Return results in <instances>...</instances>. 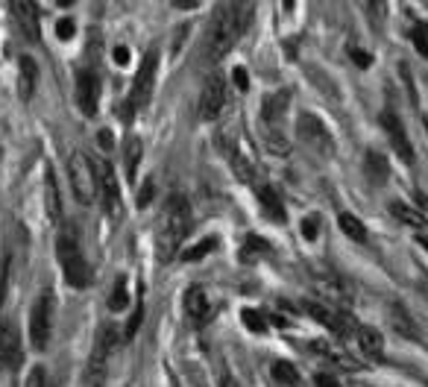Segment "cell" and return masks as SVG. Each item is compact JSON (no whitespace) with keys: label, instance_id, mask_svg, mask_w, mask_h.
I'll list each match as a JSON object with an SVG mask.
<instances>
[{"label":"cell","instance_id":"obj_25","mask_svg":"<svg viewBox=\"0 0 428 387\" xmlns=\"http://www.w3.org/2000/svg\"><path fill=\"white\" fill-rule=\"evenodd\" d=\"M337 223H340V229H343V235H347L349 241H361L364 244L367 241V229H364V223L358 221L355 214H349V211H343L340 217H337Z\"/></svg>","mask_w":428,"mask_h":387},{"label":"cell","instance_id":"obj_18","mask_svg":"<svg viewBox=\"0 0 428 387\" xmlns=\"http://www.w3.org/2000/svg\"><path fill=\"white\" fill-rule=\"evenodd\" d=\"M255 197H258L261 209H265V217H270L273 223H285V221H288L285 203H282V197L276 194L273 185H258V188H255Z\"/></svg>","mask_w":428,"mask_h":387},{"label":"cell","instance_id":"obj_43","mask_svg":"<svg viewBox=\"0 0 428 387\" xmlns=\"http://www.w3.org/2000/svg\"><path fill=\"white\" fill-rule=\"evenodd\" d=\"M200 4H203V0H173V6H176V9H185V12H188V9H196Z\"/></svg>","mask_w":428,"mask_h":387},{"label":"cell","instance_id":"obj_17","mask_svg":"<svg viewBox=\"0 0 428 387\" xmlns=\"http://www.w3.org/2000/svg\"><path fill=\"white\" fill-rule=\"evenodd\" d=\"M185 314L194 320L196 326H203L211 320L214 314V306H211V299L206 294V288H200V284H194V288L185 291Z\"/></svg>","mask_w":428,"mask_h":387},{"label":"cell","instance_id":"obj_36","mask_svg":"<svg viewBox=\"0 0 428 387\" xmlns=\"http://www.w3.org/2000/svg\"><path fill=\"white\" fill-rule=\"evenodd\" d=\"M24 387H47V379H44V367H32L29 376L24 381Z\"/></svg>","mask_w":428,"mask_h":387},{"label":"cell","instance_id":"obj_42","mask_svg":"<svg viewBox=\"0 0 428 387\" xmlns=\"http://www.w3.org/2000/svg\"><path fill=\"white\" fill-rule=\"evenodd\" d=\"M112 56H114V62H118V65H126V62H129V50H126L123 44H118V47H114V53H112Z\"/></svg>","mask_w":428,"mask_h":387},{"label":"cell","instance_id":"obj_44","mask_svg":"<svg viewBox=\"0 0 428 387\" xmlns=\"http://www.w3.org/2000/svg\"><path fill=\"white\" fill-rule=\"evenodd\" d=\"M97 138H100V147H103V150H109V147H112V132H109V129H103Z\"/></svg>","mask_w":428,"mask_h":387},{"label":"cell","instance_id":"obj_40","mask_svg":"<svg viewBox=\"0 0 428 387\" xmlns=\"http://www.w3.org/2000/svg\"><path fill=\"white\" fill-rule=\"evenodd\" d=\"M232 79H235V86H238L241 91L250 88V77H246V71H243V68H235V71H232Z\"/></svg>","mask_w":428,"mask_h":387},{"label":"cell","instance_id":"obj_34","mask_svg":"<svg viewBox=\"0 0 428 387\" xmlns=\"http://www.w3.org/2000/svg\"><path fill=\"white\" fill-rule=\"evenodd\" d=\"M317 232H320V217H305L302 221V238L317 241Z\"/></svg>","mask_w":428,"mask_h":387},{"label":"cell","instance_id":"obj_4","mask_svg":"<svg viewBox=\"0 0 428 387\" xmlns=\"http://www.w3.org/2000/svg\"><path fill=\"white\" fill-rule=\"evenodd\" d=\"M288 106H290V91H273L265 97L261 103V124H265V141H267V150L276 156H285L290 144H288V136H285V114H288Z\"/></svg>","mask_w":428,"mask_h":387},{"label":"cell","instance_id":"obj_20","mask_svg":"<svg viewBox=\"0 0 428 387\" xmlns=\"http://www.w3.org/2000/svg\"><path fill=\"white\" fill-rule=\"evenodd\" d=\"M355 343L361 349V355L367 358H382V349H384V338L382 332L373 329V326H358L355 329Z\"/></svg>","mask_w":428,"mask_h":387},{"label":"cell","instance_id":"obj_13","mask_svg":"<svg viewBox=\"0 0 428 387\" xmlns=\"http://www.w3.org/2000/svg\"><path fill=\"white\" fill-rule=\"evenodd\" d=\"M9 12L15 18V27L18 32L29 41V44H39L41 41V12L36 0H9Z\"/></svg>","mask_w":428,"mask_h":387},{"label":"cell","instance_id":"obj_41","mask_svg":"<svg viewBox=\"0 0 428 387\" xmlns=\"http://www.w3.org/2000/svg\"><path fill=\"white\" fill-rule=\"evenodd\" d=\"M314 384H317V387H343L335 376H328V373H320V376L314 379Z\"/></svg>","mask_w":428,"mask_h":387},{"label":"cell","instance_id":"obj_35","mask_svg":"<svg viewBox=\"0 0 428 387\" xmlns=\"http://www.w3.org/2000/svg\"><path fill=\"white\" fill-rule=\"evenodd\" d=\"M141 320H144V308L138 306L135 314L129 317V323H126V332H123V338H126V341H129V338H135V332L141 329Z\"/></svg>","mask_w":428,"mask_h":387},{"label":"cell","instance_id":"obj_38","mask_svg":"<svg viewBox=\"0 0 428 387\" xmlns=\"http://www.w3.org/2000/svg\"><path fill=\"white\" fill-rule=\"evenodd\" d=\"M153 179H147L144 185H141V191H138V206L141 209H147V206H150V199H153Z\"/></svg>","mask_w":428,"mask_h":387},{"label":"cell","instance_id":"obj_30","mask_svg":"<svg viewBox=\"0 0 428 387\" xmlns=\"http://www.w3.org/2000/svg\"><path fill=\"white\" fill-rule=\"evenodd\" d=\"M241 320H243V326L250 329V332H255V334L267 332V320H265V314L255 311V308H243V311H241Z\"/></svg>","mask_w":428,"mask_h":387},{"label":"cell","instance_id":"obj_39","mask_svg":"<svg viewBox=\"0 0 428 387\" xmlns=\"http://www.w3.org/2000/svg\"><path fill=\"white\" fill-rule=\"evenodd\" d=\"M349 56H352V62L358 65V68H370V65H373V56H370V53H364V50H355V47H349Z\"/></svg>","mask_w":428,"mask_h":387},{"label":"cell","instance_id":"obj_16","mask_svg":"<svg viewBox=\"0 0 428 387\" xmlns=\"http://www.w3.org/2000/svg\"><path fill=\"white\" fill-rule=\"evenodd\" d=\"M21 361V338L9 317H0V367H15Z\"/></svg>","mask_w":428,"mask_h":387},{"label":"cell","instance_id":"obj_15","mask_svg":"<svg viewBox=\"0 0 428 387\" xmlns=\"http://www.w3.org/2000/svg\"><path fill=\"white\" fill-rule=\"evenodd\" d=\"M382 129H384V136L390 138V144H393V150L399 153V159L402 162H414V147H410V141H408V132H405V126H402V117L396 114V112H382Z\"/></svg>","mask_w":428,"mask_h":387},{"label":"cell","instance_id":"obj_7","mask_svg":"<svg viewBox=\"0 0 428 387\" xmlns=\"http://www.w3.org/2000/svg\"><path fill=\"white\" fill-rule=\"evenodd\" d=\"M305 314L314 317L320 326H326L328 332H335L337 338H349V334L358 329L355 320L343 311V306H335V302H320V299H308L305 302Z\"/></svg>","mask_w":428,"mask_h":387},{"label":"cell","instance_id":"obj_11","mask_svg":"<svg viewBox=\"0 0 428 387\" xmlns=\"http://www.w3.org/2000/svg\"><path fill=\"white\" fill-rule=\"evenodd\" d=\"M223 109H226V77L220 71H214L203 82L196 112H200V121H218Z\"/></svg>","mask_w":428,"mask_h":387},{"label":"cell","instance_id":"obj_1","mask_svg":"<svg viewBox=\"0 0 428 387\" xmlns=\"http://www.w3.org/2000/svg\"><path fill=\"white\" fill-rule=\"evenodd\" d=\"M246 24H250V6H246V0H220L211 12V21H208L206 59L220 62L229 50L238 44Z\"/></svg>","mask_w":428,"mask_h":387},{"label":"cell","instance_id":"obj_27","mask_svg":"<svg viewBox=\"0 0 428 387\" xmlns=\"http://www.w3.org/2000/svg\"><path fill=\"white\" fill-rule=\"evenodd\" d=\"M129 306V291H126V279L121 276L118 282H114V288L109 294V308L112 311H123Z\"/></svg>","mask_w":428,"mask_h":387},{"label":"cell","instance_id":"obj_10","mask_svg":"<svg viewBox=\"0 0 428 387\" xmlns=\"http://www.w3.org/2000/svg\"><path fill=\"white\" fill-rule=\"evenodd\" d=\"M156 71H159V53L150 50V53H144L141 68H138V74L133 79V88H129L126 114H133L135 109L150 103V94H153V86H156Z\"/></svg>","mask_w":428,"mask_h":387},{"label":"cell","instance_id":"obj_14","mask_svg":"<svg viewBox=\"0 0 428 387\" xmlns=\"http://www.w3.org/2000/svg\"><path fill=\"white\" fill-rule=\"evenodd\" d=\"M97 164V182H100V199H103V211L109 214V221L118 223L123 217V203H121V188H118V176L114 167L106 162H94Z\"/></svg>","mask_w":428,"mask_h":387},{"label":"cell","instance_id":"obj_45","mask_svg":"<svg viewBox=\"0 0 428 387\" xmlns=\"http://www.w3.org/2000/svg\"><path fill=\"white\" fill-rule=\"evenodd\" d=\"M420 244H422V249H428V232L420 235Z\"/></svg>","mask_w":428,"mask_h":387},{"label":"cell","instance_id":"obj_26","mask_svg":"<svg viewBox=\"0 0 428 387\" xmlns=\"http://www.w3.org/2000/svg\"><path fill=\"white\" fill-rule=\"evenodd\" d=\"M273 379L282 384V387H300L302 384L300 373H296V367L290 361H276L273 364Z\"/></svg>","mask_w":428,"mask_h":387},{"label":"cell","instance_id":"obj_22","mask_svg":"<svg viewBox=\"0 0 428 387\" xmlns=\"http://www.w3.org/2000/svg\"><path fill=\"white\" fill-rule=\"evenodd\" d=\"M141 156H144V147H141V138H126L123 144V167H126V179L135 182V173H138V164H141Z\"/></svg>","mask_w":428,"mask_h":387},{"label":"cell","instance_id":"obj_19","mask_svg":"<svg viewBox=\"0 0 428 387\" xmlns=\"http://www.w3.org/2000/svg\"><path fill=\"white\" fill-rule=\"evenodd\" d=\"M36 86H39V65L32 56H21L18 59V97L29 100L36 94Z\"/></svg>","mask_w":428,"mask_h":387},{"label":"cell","instance_id":"obj_9","mask_svg":"<svg viewBox=\"0 0 428 387\" xmlns=\"http://www.w3.org/2000/svg\"><path fill=\"white\" fill-rule=\"evenodd\" d=\"M51 334H53V294L47 291L32 302V311H29V343H32V349L44 352L47 343H51Z\"/></svg>","mask_w":428,"mask_h":387},{"label":"cell","instance_id":"obj_46","mask_svg":"<svg viewBox=\"0 0 428 387\" xmlns=\"http://www.w3.org/2000/svg\"><path fill=\"white\" fill-rule=\"evenodd\" d=\"M293 4H296V0H282V6H285V12H290V9H293Z\"/></svg>","mask_w":428,"mask_h":387},{"label":"cell","instance_id":"obj_21","mask_svg":"<svg viewBox=\"0 0 428 387\" xmlns=\"http://www.w3.org/2000/svg\"><path fill=\"white\" fill-rule=\"evenodd\" d=\"M44 206H47V217L59 221L62 217V203H59V185H56V173L53 167L44 171Z\"/></svg>","mask_w":428,"mask_h":387},{"label":"cell","instance_id":"obj_12","mask_svg":"<svg viewBox=\"0 0 428 387\" xmlns=\"http://www.w3.org/2000/svg\"><path fill=\"white\" fill-rule=\"evenodd\" d=\"M74 97L76 106L86 117H94L97 109H100V77L91 68H79L76 79H74Z\"/></svg>","mask_w":428,"mask_h":387},{"label":"cell","instance_id":"obj_5","mask_svg":"<svg viewBox=\"0 0 428 387\" xmlns=\"http://www.w3.org/2000/svg\"><path fill=\"white\" fill-rule=\"evenodd\" d=\"M68 176H71V191L76 197V203L88 206L100 197V182H97V164L86 153H71L68 159Z\"/></svg>","mask_w":428,"mask_h":387},{"label":"cell","instance_id":"obj_31","mask_svg":"<svg viewBox=\"0 0 428 387\" xmlns=\"http://www.w3.org/2000/svg\"><path fill=\"white\" fill-rule=\"evenodd\" d=\"M410 41H414L420 56H428V24L420 21V24L410 27Z\"/></svg>","mask_w":428,"mask_h":387},{"label":"cell","instance_id":"obj_29","mask_svg":"<svg viewBox=\"0 0 428 387\" xmlns=\"http://www.w3.org/2000/svg\"><path fill=\"white\" fill-rule=\"evenodd\" d=\"M367 15H370L373 29L382 32V24L387 18V4H384V0H367Z\"/></svg>","mask_w":428,"mask_h":387},{"label":"cell","instance_id":"obj_8","mask_svg":"<svg viewBox=\"0 0 428 387\" xmlns=\"http://www.w3.org/2000/svg\"><path fill=\"white\" fill-rule=\"evenodd\" d=\"M296 138H300L308 150H314L317 156H332L335 153L332 132H328L326 124L311 112H300V117H296Z\"/></svg>","mask_w":428,"mask_h":387},{"label":"cell","instance_id":"obj_47","mask_svg":"<svg viewBox=\"0 0 428 387\" xmlns=\"http://www.w3.org/2000/svg\"><path fill=\"white\" fill-rule=\"evenodd\" d=\"M56 4H59V6H74L76 0H56Z\"/></svg>","mask_w":428,"mask_h":387},{"label":"cell","instance_id":"obj_28","mask_svg":"<svg viewBox=\"0 0 428 387\" xmlns=\"http://www.w3.org/2000/svg\"><path fill=\"white\" fill-rule=\"evenodd\" d=\"M261 252H270V244L261 241L258 235H250L246 244H243V249H241V258L243 261H255V256H261Z\"/></svg>","mask_w":428,"mask_h":387},{"label":"cell","instance_id":"obj_32","mask_svg":"<svg viewBox=\"0 0 428 387\" xmlns=\"http://www.w3.org/2000/svg\"><path fill=\"white\" fill-rule=\"evenodd\" d=\"M214 247H218V241H214V238H206V241H200L196 247L185 249V252H182V258H185V261H200V258L208 256V252H211Z\"/></svg>","mask_w":428,"mask_h":387},{"label":"cell","instance_id":"obj_6","mask_svg":"<svg viewBox=\"0 0 428 387\" xmlns=\"http://www.w3.org/2000/svg\"><path fill=\"white\" fill-rule=\"evenodd\" d=\"M114 346H118V329L103 323L100 329H97L94 349H91V358H88V367H86L88 387H100L106 381V369H109V358H112Z\"/></svg>","mask_w":428,"mask_h":387},{"label":"cell","instance_id":"obj_23","mask_svg":"<svg viewBox=\"0 0 428 387\" xmlns=\"http://www.w3.org/2000/svg\"><path fill=\"white\" fill-rule=\"evenodd\" d=\"M364 173L373 185H384L387 182V159L382 153H375V150H370L367 153V164H364Z\"/></svg>","mask_w":428,"mask_h":387},{"label":"cell","instance_id":"obj_33","mask_svg":"<svg viewBox=\"0 0 428 387\" xmlns=\"http://www.w3.org/2000/svg\"><path fill=\"white\" fill-rule=\"evenodd\" d=\"M393 323L399 326V334H408V338H420L417 329H414V323H410V317H405L399 306H393Z\"/></svg>","mask_w":428,"mask_h":387},{"label":"cell","instance_id":"obj_3","mask_svg":"<svg viewBox=\"0 0 428 387\" xmlns=\"http://www.w3.org/2000/svg\"><path fill=\"white\" fill-rule=\"evenodd\" d=\"M56 258H59V270L65 276V282L71 284L74 291H82L91 284V267L82 256V244H79V235L71 223H65L59 229V238H56Z\"/></svg>","mask_w":428,"mask_h":387},{"label":"cell","instance_id":"obj_24","mask_svg":"<svg viewBox=\"0 0 428 387\" xmlns=\"http://www.w3.org/2000/svg\"><path fill=\"white\" fill-rule=\"evenodd\" d=\"M390 214L396 217L399 223H405V226H410V229H425V217L417 211V209H410L408 203H390Z\"/></svg>","mask_w":428,"mask_h":387},{"label":"cell","instance_id":"obj_2","mask_svg":"<svg viewBox=\"0 0 428 387\" xmlns=\"http://www.w3.org/2000/svg\"><path fill=\"white\" fill-rule=\"evenodd\" d=\"M191 232V203L182 194H170L168 203L161 206L159 229H156V256L159 261H173L182 241Z\"/></svg>","mask_w":428,"mask_h":387},{"label":"cell","instance_id":"obj_37","mask_svg":"<svg viewBox=\"0 0 428 387\" xmlns=\"http://www.w3.org/2000/svg\"><path fill=\"white\" fill-rule=\"evenodd\" d=\"M74 32H76V27H74V21H71V18H62V21L56 24V36H59L62 41L74 39Z\"/></svg>","mask_w":428,"mask_h":387}]
</instances>
